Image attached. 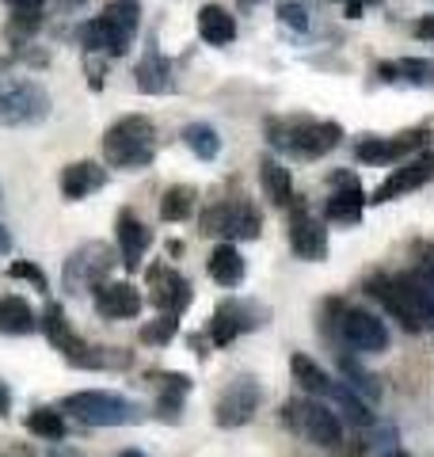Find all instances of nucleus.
<instances>
[{
    "label": "nucleus",
    "instance_id": "obj_1",
    "mask_svg": "<svg viewBox=\"0 0 434 457\" xmlns=\"http://www.w3.org/2000/svg\"><path fill=\"white\" fill-rule=\"evenodd\" d=\"M141 27V8L138 0H111L96 20L77 27V42L88 54H104V57H122L129 50Z\"/></svg>",
    "mask_w": 434,
    "mask_h": 457
},
{
    "label": "nucleus",
    "instance_id": "obj_2",
    "mask_svg": "<svg viewBox=\"0 0 434 457\" xmlns=\"http://www.w3.org/2000/svg\"><path fill=\"white\" fill-rule=\"evenodd\" d=\"M271 149L289 153L297 161H321L343 141L339 122H316V119H274L267 126Z\"/></svg>",
    "mask_w": 434,
    "mask_h": 457
},
{
    "label": "nucleus",
    "instance_id": "obj_3",
    "mask_svg": "<svg viewBox=\"0 0 434 457\" xmlns=\"http://www.w3.org/2000/svg\"><path fill=\"white\" fill-rule=\"evenodd\" d=\"M324 328L328 336L336 339V347H351L358 354H381L388 351V328L381 317H373L366 309H355V305H343V302H328L324 305Z\"/></svg>",
    "mask_w": 434,
    "mask_h": 457
},
{
    "label": "nucleus",
    "instance_id": "obj_4",
    "mask_svg": "<svg viewBox=\"0 0 434 457\" xmlns=\"http://www.w3.org/2000/svg\"><path fill=\"white\" fill-rule=\"evenodd\" d=\"M366 294L373 302H381V309L393 320H400V328H408V332L434 328V317L423 302V294H419V286L412 282V275H370Z\"/></svg>",
    "mask_w": 434,
    "mask_h": 457
},
{
    "label": "nucleus",
    "instance_id": "obj_5",
    "mask_svg": "<svg viewBox=\"0 0 434 457\" xmlns=\"http://www.w3.org/2000/svg\"><path fill=\"white\" fill-rule=\"evenodd\" d=\"M104 156L111 168H149L156 156V126L145 114H126L114 126H107L104 134Z\"/></svg>",
    "mask_w": 434,
    "mask_h": 457
},
{
    "label": "nucleus",
    "instance_id": "obj_6",
    "mask_svg": "<svg viewBox=\"0 0 434 457\" xmlns=\"http://www.w3.org/2000/svg\"><path fill=\"white\" fill-rule=\"evenodd\" d=\"M279 420L301 442H309V446H321V450H339L343 446V423L336 420V411L321 404V400H301V396L286 400Z\"/></svg>",
    "mask_w": 434,
    "mask_h": 457
},
{
    "label": "nucleus",
    "instance_id": "obj_7",
    "mask_svg": "<svg viewBox=\"0 0 434 457\" xmlns=\"http://www.w3.org/2000/svg\"><path fill=\"white\" fill-rule=\"evenodd\" d=\"M50 119V92L27 77H0V126H38Z\"/></svg>",
    "mask_w": 434,
    "mask_h": 457
},
{
    "label": "nucleus",
    "instance_id": "obj_8",
    "mask_svg": "<svg viewBox=\"0 0 434 457\" xmlns=\"http://www.w3.org/2000/svg\"><path fill=\"white\" fill-rule=\"evenodd\" d=\"M62 408L72 411L80 423L88 427H129L141 423V408L134 400H126L119 393H104V389H84L62 400Z\"/></svg>",
    "mask_w": 434,
    "mask_h": 457
},
{
    "label": "nucleus",
    "instance_id": "obj_9",
    "mask_svg": "<svg viewBox=\"0 0 434 457\" xmlns=\"http://www.w3.org/2000/svg\"><path fill=\"white\" fill-rule=\"evenodd\" d=\"M198 228L210 237H221L225 245H233V240H259V233H263V213H259L248 198H225V203H213L202 213Z\"/></svg>",
    "mask_w": 434,
    "mask_h": 457
},
{
    "label": "nucleus",
    "instance_id": "obj_10",
    "mask_svg": "<svg viewBox=\"0 0 434 457\" xmlns=\"http://www.w3.org/2000/svg\"><path fill=\"white\" fill-rule=\"evenodd\" d=\"M114 248L104 245V240H88V245H80L77 252L65 260L62 267V286H65V294H92L96 286H104L107 275H111V267H114Z\"/></svg>",
    "mask_w": 434,
    "mask_h": 457
},
{
    "label": "nucleus",
    "instance_id": "obj_11",
    "mask_svg": "<svg viewBox=\"0 0 434 457\" xmlns=\"http://www.w3.org/2000/svg\"><path fill=\"white\" fill-rule=\"evenodd\" d=\"M430 126H415V130H404L396 137H362L355 145V156L362 164H404L415 153L430 149Z\"/></svg>",
    "mask_w": 434,
    "mask_h": 457
},
{
    "label": "nucleus",
    "instance_id": "obj_12",
    "mask_svg": "<svg viewBox=\"0 0 434 457\" xmlns=\"http://www.w3.org/2000/svg\"><path fill=\"white\" fill-rule=\"evenodd\" d=\"M286 237H289V248H294L301 260H324L328 255V228L321 218H313L305 198L294 195V203H289V221H286Z\"/></svg>",
    "mask_w": 434,
    "mask_h": 457
},
{
    "label": "nucleus",
    "instance_id": "obj_13",
    "mask_svg": "<svg viewBox=\"0 0 434 457\" xmlns=\"http://www.w3.org/2000/svg\"><path fill=\"white\" fill-rule=\"evenodd\" d=\"M259 400H263V389H259L255 378L244 374L237 381H229V389L217 396V404H213V423L217 427H244L259 411Z\"/></svg>",
    "mask_w": 434,
    "mask_h": 457
},
{
    "label": "nucleus",
    "instance_id": "obj_14",
    "mask_svg": "<svg viewBox=\"0 0 434 457\" xmlns=\"http://www.w3.org/2000/svg\"><path fill=\"white\" fill-rule=\"evenodd\" d=\"M434 179V149H423V153H415L412 161H404L393 168V176H388L378 191H373V198H366V203H393V198L400 195H412L419 187H427V183Z\"/></svg>",
    "mask_w": 434,
    "mask_h": 457
},
{
    "label": "nucleus",
    "instance_id": "obj_15",
    "mask_svg": "<svg viewBox=\"0 0 434 457\" xmlns=\"http://www.w3.org/2000/svg\"><path fill=\"white\" fill-rule=\"evenodd\" d=\"M149 297H153V305L164 312V317H183L187 305H191V282H187L179 270H171L168 263H153L149 267Z\"/></svg>",
    "mask_w": 434,
    "mask_h": 457
},
{
    "label": "nucleus",
    "instance_id": "obj_16",
    "mask_svg": "<svg viewBox=\"0 0 434 457\" xmlns=\"http://www.w3.org/2000/svg\"><path fill=\"white\" fill-rule=\"evenodd\" d=\"M331 183H336V191H331L328 203H324V221L358 225L362 221V210H366V195H362L358 176H351V171H336Z\"/></svg>",
    "mask_w": 434,
    "mask_h": 457
},
{
    "label": "nucleus",
    "instance_id": "obj_17",
    "mask_svg": "<svg viewBox=\"0 0 434 457\" xmlns=\"http://www.w3.org/2000/svg\"><path fill=\"white\" fill-rule=\"evenodd\" d=\"M114 228H119V263L126 270H138L145 252H149V245H153V228L145 225L134 210H122Z\"/></svg>",
    "mask_w": 434,
    "mask_h": 457
},
{
    "label": "nucleus",
    "instance_id": "obj_18",
    "mask_svg": "<svg viewBox=\"0 0 434 457\" xmlns=\"http://www.w3.org/2000/svg\"><path fill=\"white\" fill-rule=\"evenodd\" d=\"M92 297H96V312L104 320H134L141 312V294L129 282H104L92 290Z\"/></svg>",
    "mask_w": 434,
    "mask_h": 457
},
{
    "label": "nucleus",
    "instance_id": "obj_19",
    "mask_svg": "<svg viewBox=\"0 0 434 457\" xmlns=\"http://www.w3.org/2000/svg\"><path fill=\"white\" fill-rule=\"evenodd\" d=\"M104 187H107V168L96 161H77L62 171V195L69 203H80V198H88Z\"/></svg>",
    "mask_w": 434,
    "mask_h": 457
},
{
    "label": "nucleus",
    "instance_id": "obj_20",
    "mask_svg": "<svg viewBox=\"0 0 434 457\" xmlns=\"http://www.w3.org/2000/svg\"><path fill=\"white\" fill-rule=\"evenodd\" d=\"M378 80L385 84H412V88H434V62L430 57H400V62H381Z\"/></svg>",
    "mask_w": 434,
    "mask_h": 457
},
{
    "label": "nucleus",
    "instance_id": "obj_21",
    "mask_svg": "<svg viewBox=\"0 0 434 457\" xmlns=\"http://www.w3.org/2000/svg\"><path fill=\"white\" fill-rule=\"evenodd\" d=\"M134 84H138V92L145 96H164L176 88V77H171V62L168 57H161V50H149L138 62L134 69Z\"/></svg>",
    "mask_w": 434,
    "mask_h": 457
},
{
    "label": "nucleus",
    "instance_id": "obj_22",
    "mask_svg": "<svg viewBox=\"0 0 434 457\" xmlns=\"http://www.w3.org/2000/svg\"><path fill=\"white\" fill-rule=\"evenodd\" d=\"M38 328L46 332V339L65 354V359H72V354L84 347L80 336L72 332V324H69V317H65V309L57 305V302H46V309H42V317H38Z\"/></svg>",
    "mask_w": 434,
    "mask_h": 457
},
{
    "label": "nucleus",
    "instance_id": "obj_23",
    "mask_svg": "<svg viewBox=\"0 0 434 457\" xmlns=\"http://www.w3.org/2000/svg\"><path fill=\"white\" fill-rule=\"evenodd\" d=\"M198 35L206 46H229L237 38V20L233 12L221 4H202L198 8Z\"/></svg>",
    "mask_w": 434,
    "mask_h": 457
},
{
    "label": "nucleus",
    "instance_id": "obj_24",
    "mask_svg": "<svg viewBox=\"0 0 434 457\" xmlns=\"http://www.w3.org/2000/svg\"><path fill=\"white\" fill-rule=\"evenodd\" d=\"M206 270H210V278L217 282V286H240L244 282V255L237 252V245H217L213 252H210V260H206Z\"/></svg>",
    "mask_w": 434,
    "mask_h": 457
},
{
    "label": "nucleus",
    "instance_id": "obj_25",
    "mask_svg": "<svg viewBox=\"0 0 434 457\" xmlns=\"http://www.w3.org/2000/svg\"><path fill=\"white\" fill-rule=\"evenodd\" d=\"M259 183H263V191H267V198L274 206L294 203V176H289V168L282 161L263 156V161H259Z\"/></svg>",
    "mask_w": 434,
    "mask_h": 457
},
{
    "label": "nucleus",
    "instance_id": "obj_26",
    "mask_svg": "<svg viewBox=\"0 0 434 457\" xmlns=\"http://www.w3.org/2000/svg\"><path fill=\"white\" fill-rule=\"evenodd\" d=\"M35 328H38V317L23 297L16 294L0 297V336H31Z\"/></svg>",
    "mask_w": 434,
    "mask_h": 457
},
{
    "label": "nucleus",
    "instance_id": "obj_27",
    "mask_svg": "<svg viewBox=\"0 0 434 457\" xmlns=\"http://www.w3.org/2000/svg\"><path fill=\"white\" fill-rule=\"evenodd\" d=\"M289 366H294V378H297L301 389L316 393L321 400H331V396H336L339 381H331V378L324 374V370H321V362H313L309 354H294V359H289Z\"/></svg>",
    "mask_w": 434,
    "mask_h": 457
},
{
    "label": "nucleus",
    "instance_id": "obj_28",
    "mask_svg": "<svg viewBox=\"0 0 434 457\" xmlns=\"http://www.w3.org/2000/svg\"><path fill=\"white\" fill-rule=\"evenodd\" d=\"M339 370H343V385H346V389H351L355 396H362L366 404L381 400V385H378V378H373L370 370H362L355 359H346L343 351H339Z\"/></svg>",
    "mask_w": 434,
    "mask_h": 457
},
{
    "label": "nucleus",
    "instance_id": "obj_29",
    "mask_svg": "<svg viewBox=\"0 0 434 457\" xmlns=\"http://www.w3.org/2000/svg\"><path fill=\"white\" fill-rule=\"evenodd\" d=\"M183 145L191 149L198 161H217V153H221V137L210 122H187L183 126Z\"/></svg>",
    "mask_w": 434,
    "mask_h": 457
},
{
    "label": "nucleus",
    "instance_id": "obj_30",
    "mask_svg": "<svg viewBox=\"0 0 434 457\" xmlns=\"http://www.w3.org/2000/svg\"><path fill=\"white\" fill-rule=\"evenodd\" d=\"M217 309H221L225 317L237 324V332H255V328H263L267 317H271L267 305H259V302H240V297H233V302H221Z\"/></svg>",
    "mask_w": 434,
    "mask_h": 457
},
{
    "label": "nucleus",
    "instance_id": "obj_31",
    "mask_svg": "<svg viewBox=\"0 0 434 457\" xmlns=\"http://www.w3.org/2000/svg\"><path fill=\"white\" fill-rule=\"evenodd\" d=\"M198 206V191L187 187V183H176V187H168L161 195V218L164 221H187Z\"/></svg>",
    "mask_w": 434,
    "mask_h": 457
},
{
    "label": "nucleus",
    "instance_id": "obj_32",
    "mask_svg": "<svg viewBox=\"0 0 434 457\" xmlns=\"http://www.w3.org/2000/svg\"><path fill=\"white\" fill-rule=\"evenodd\" d=\"M27 431L38 435V438H46V442H62L69 435V427L62 420V411H54V408H35L31 416H27Z\"/></svg>",
    "mask_w": 434,
    "mask_h": 457
},
{
    "label": "nucleus",
    "instance_id": "obj_33",
    "mask_svg": "<svg viewBox=\"0 0 434 457\" xmlns=\"http://www.w3.org/2000/svg\"><path fill=\"white\" fill-rule=\"evenodd\" d=\"M176 336H179V317H164V312L141 328V343H149V347H168Z\"/></svg>",
    "mask_w": 434,
    "mask_h": 457
},
{
    "label": "nucleus",
    "instance_id": "obj_34",
    "mask_svg": "<svg viewBox=\"0 0 434 457\" xmlns=\"http://www.w3.org/2000/svg\"><path fill=\"white\" fill-rule=\"evenodd\" d=\"M274 16H279L282 27H294V31H309V8H301L297 0H279Z\"/></svg>",
    "mask_w": 434,
    "mask_h": 457
},
{
    "label": "nucleus",
    "instance_id": "obj_35",
    "mask_svg": "<svg viewBox=\"0 0 434 457\" xmlns=\"http://www.w3.org/2000/svg\"><path fill=\"white\" fill-rule=\"evenodd\" d=\"M408 275H412V282L419 286V294H423V302H427L430 317H434V255H430V260H419V267L408 270Z\"/></svg>",
    "mask_w": 434,
    "mask_h": 457
},
{
    "label": "nucleus",
    "instance_id": "obj_36",
    "mask_svg": "<svg viewBox=\"0 0 434 457\" xmlns=\"http://www.w3.org/2000/svg\"><path fill=\"white\" fill-rule=\"evenodd\" d=\"M42 27V12H12V23H8V38H31L35 31Z\"/></svg>",
    "mask_w": 434,
    "mask_h": 457
},
{
    "label": "nucleus",
    "instance_id": "obj_37",
    "mask_svg": "<svg viewBox=\"0 0 434 457\" xmlns=\"http://www.w3.org/2000/svg\"><path fill=\"white\" fill-rule=\"evenodd\" d=\"M4 275H8V278H23V282H31L35 290H42V294L50 290L46 275H42V270H38L35 263H27V260H16V263H8V267H4Z\"/></svg>",
    "mask_w": 434,
    "mask_h": 457
},
{
    "label": "nucleus",
    "instance_id": "obj_38",
    "mask_svg": "<svg viewBox=\"0 0 434 457\" xmlns=\"http://www.w3.org/2000/svg\"><path fill=\"white\" fill-rule=\"evenodd\" d=\"M237 336H240V332H237V324L229 320L221 309H217L213 317H210V343H213V347H229V343H233Z\"/></svg>",
    "mask_w": 434,
    "mask_h": 457
},
{
    "label": "nucleus",
    "instance_id": "obj_39",
    "mask_svg": "<svg viewBox=\"0 0 434 457\" xmlns=\"http://www.w3.org/2000/svg\"><path fill=\"white\" fill-rule=\"evenodd\" d=\"M179 408H183V393L164 389V396L156 400V416L168 420V423H179Z\"/></svg>",
    "mask_w": 434,
    "mask_h": 457
},
{
    "label": "nucleus",
    "instance_id": "obj_40",
    "mask_svg": "<svg viewBox=\"0 0 434 457\" xmlns=\"http://www.w3.org/2000/svg\"><path fill=\"white\" fill-rule=\"evenodd\" d=\"M153 381H161L164 385V389H171V393H191V378H187V374H176V370H171V374H156V370H153V374H149Z\"/></svg>",
    "mask_w": 434,
    "mask_h": 457
},
{
    "label": "nucleus",
    "instance_id": "obj_41",
    "mask_svg": "<svg viewBox=\"0 0 434 457\" xmlns=\"http://www.w3.org/2000/svg\"><path fill=\"white\" fill-rule=\"evenodd\" d=\"M88 84H92V92H99V88H104V65L96 62V54L88 57Z\"/></svg>",
    "mask_w": 434,
    "mask_h": 457
},
{
    "label": "nucleus",
    "instance_id": "obj_42",
    "mask_svg": "<svg viewBox=\"0 0 434 457\" xmlns=\"http://www.w3.org/2000/svg\"><path fill=\"white\" fill-rule=\"evenodd\" d=\"M4 4H12L16 12H42L46 8V0H4Z\"/></svg>",
    "mask_w": 434,
    "mask_h": 457
},
{
    "label": "nucleus",
    "instance_id": "obj_43",
    "mask_svg": "<svg viewBox=\"0 0 434 457\" xmlns=\"http://www.w3.org/2000/svg\"><path fill=\"white\" fill-rule=\"evenodd\" d=\"M415 35H419V38H427V42H434V16H423V20H419V23H415Z\"/></svg>",
    "mask_w": 434,
    "mask_h": 457
},
{
    "label": "nucleus",
    "instance_id": "obj_44",
    "mask_svg": "<svg viewBox=\"0 0 434 457\" xmlns=\"http://www.w3.org/2000/svg\"><path fill=\"white\" fill-rule=\"evenodd\" d=\"M187 343H191V351L198 354V359H206V354H210L206 351V336H187Z\"/></svg>",
    "mask_w": 434,
    "mask_h": 457
},
{
    "label": "nucleus",
    "instance_id": "obj_45",
    "mask_svg": "<svg viewBox=\"0 0 434 457\" xmlns=\"http://www.w3.org/2000/svg\"><path fill=\"white\" fill-rule=\"evenodd\" d=\"M8 252H12V233L0 225V255H8Z\"/></svg>",
    "mask_w": 434,
    "mask_h": 457
},
{
    "label": "nucleus",
    "instance_id": "obj_46",
    "mask_svg": "<svg viewBox=\"0 0 434 457\" xmlns=\"http://www.w3.org/2000/svg\"><path fill=\"white\" fill-rule=\"evenodd\" d=\"M84 4H88V0H57V8H62V12H77Z\"/></svg>",
    "mask_w": 434,
    "mask_h": 457
},
{
    "label": "nucleus",
    "instance_id": "obj_47",
    "mask_svg": "<svg viewBox=\"0 0 434 457\" xmlns=\"http://www.w3.org/2000/svg\"><path fill=\"white\" fill-rule=\"evenodd\" d=\"M50 457H80V453H77V450H69V446H54Z\"/></svg>",
    "mask_w": 434,
    "mask_h": 457
},
{
    "label": "nucleus",
    "instance_id": "obj_48",
    "mask_svg": "<svg viewBox=\"0 0 434 457\" xmlns=\"http://www.w3.org/2000/svg\"><path fill=\"white\" fill-rule=\"evenodd\" d=\"M343 4H346V16H351V20H362V8L355 4V0H343Z\"/></svg>",
    "mask_w": 434,
    "mask_h": 457
},
{
    "label": "nucleus",
    "instance_id": "obj_49",
    "mask_svg": "<svg viewBox=\"0 0 434 457\" xmlns=\"http://www.w3.org/2000/svg\"><path fill=\"white\" fill-rule=\"evenodd\" d=\"M0 416H8V389L0 385Z\"/></svg>",
    "mask_w": 434,
    "mask_h": 457
},
{
    "label": "nucleus",
    "instance_id": "obj_50",
    "mask_svg": "<svg viewBox=\"0 0 434 457\" xmlns=\"http://www.w3.org/2000/svg\"><path fill=\"white\" fill-rule=\"evenodd\" d=\"M119 457H145V453H141V450H122Z\"/></svg>",
    "mask_w": 434,
    "mask_h": 457
},
{
    "label": "nucleus",
    "instance_id": "obj_51",
    "mask_svg": "<svg viewBox=\"0 0 434 457\" xmlns=\"http://www.w3.org/2000/svg\"><path fill=\"white\" fill-rule=\"evenodd\" d=\"M255 4H263V0H240V8H255Z\"/></svg>",
    "mask_w": 434,
    "mask_h": 457
},
{
    "label": "nucleus",
    "instance_id": "obj_52",
    "mask_svg": "<svg viewBox=\"0 0 434 457\" xmlns=\"http://www.w3.org/2000/svg\"><path fill=\"white\" fill-rule=\"evenodd\" d=\"M355 4H358V8H366V4H381V0H355Z\"/></svg>",
    "mask_w": 434,
    "mask_h": 457
},
{
    "label": "nucleus",
    "instance_id": "obj_53",
    "mask_svg": "<svg viewBox=\"0 0 434 457\" xmlns=\"http://www.w3.org/2000/svg\"><path fill=\"white\" fill-rule=\"evenodd\" d=\"M385 457H408V453H400V450H393V453H385Z\"/></svg>",
    "mask_w": 434,
    "mask_h": 457
}]
</instances>
